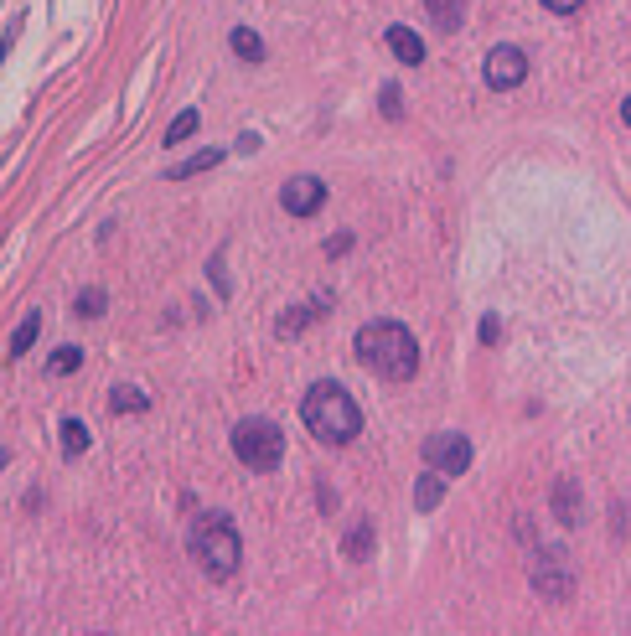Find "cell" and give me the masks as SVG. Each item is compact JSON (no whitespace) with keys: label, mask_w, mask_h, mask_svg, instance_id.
<instances>
[{"label":"cell","mask_w":631,"mask_h":636,"mask_svg":"<svg viewBox=\"0 0 631 636\" xmlns=\"http://www.w3.org/2000/svg\"><path fill=\"white\" fill-rule=\"evenodd\" d=\"M544 6H549V11H559V16H569V11H580L585 0H544Z\"/></svg>","instance_id":"obj_24"},{"label":"cell","mask_w":631,"mask_h":636,"mask_svg":"<svg viewBox=\"0 0 631 636\" xmlns=\"http://www.w3.org/2000/svg\"><path fill=\"white\" fill-rule=\"evenodd\" d=\"M352 249V238L347 233H337V238H326V254H347Z\"/></svg>","instance_id":"obj_25"},{"label":"cell","mask_w":631,"mask_h":636,"mask_svg":"<svg viewBox=\"0 0 631 636\" xmlns=\"http://www.w3.org/2000/svg\"><path fill=\"white\" fill-rule=\"evenodd\" d=\"M621 119H626V125H631V99H626V104H621Z\"/></svg>","instance_id":"obj_27"},{"label":"cell","mask_w":631,"mask_h":636,"mask_svg":"<svg viewBox=\"0 0 631 636\" xmlns=\"http://www.w3.org/2000/svg\"><path fill=\"white\" fill-rule=\"evenodd\" d=\"M497 337H502V326H497V316H487L482 321V342H497Z\"/></svg>","instance_id":"obj_26"},{"label":"cell","mask_w":631,"mask_h":636,"mask_svg":"<svg viewBox=\"0 0 631 636\" xmlns=\"http://www.w3.org/2000/svg\"><path fill=\"white\" fill-rule=\"evenodd\" d=\"M63 450L68 456H83L88 450V424L83 419H63Z\"/></svg>","instance_id":"obj_19"},{"label":"cell","mask_w":631,"mask_h":636,"mask_svg":"<svg viewBox=\"0 0 631 636\" xmlns=\"http://www.w3.org/2000/svg\"><path fill=\"white\" fill-rule=\"evenodd\" d=\"M37 331H42V311H32L21 326H16V337H11V357H21V352H32V342H37Z\"/></svg>","instance_id":"obj_18"},{"label":"cell","mask_w":631,"mask_h":636,"mask_svg":"<svg viewBox=\"0 0 631 636\" xmlns=\"http://www.w3.org/2000/svg\"><path fill=\"white\" fill-rule=\"evenodd\" d=\"M197 125H202V114L197 109H182L171 119V130H166V145H182V140H192L197 135Z\"/></svg>","instance_id":"obj_17"},{"label":"cell","mask_w":631,"mask_h":636,"mask_svg":"<svg viewBox=\"0 0 631 636\" xmlns=\"http://www.w3.org/2000/svg\"><path fill=\"white\" fill-rule=\"evenodd\" d=\"M342 554H347V559H368V554H373V523H357V528L347 533V543H342Z\"/></svg>","instance_id":"obj_16"},{"label":"cell","mask_w":631,"mask_h":636,"mask_svg":"<svg viewBox=\"0 0 631 636\" xmlns=\"http://www.w3.org/2000/svg\"><path fill=\"white\" fill-rule=\"evenodd\" d=\"M425 466H435L440 476H461L471 466V440L466 435H430L425 440Z\"/></svg>","instance_id":"obj_6"},{"label":"cell","mask_w":631,"mask_h":636,"mask_svg":"<svg viewBox=\"0 0 631 636\" xmlns=\"http://www.w3.org/2000/svg\"><path fill=\"white\" fill-rule=\"evenodd\" d=\"M321 202H326V187L316 176H295L280 192V207L290 212V218H311V212H321Z\"/></svg>","instance_id":"obj_8"},{"label":"cell","mask_w":631,"mask_h":636,"mask_svg":"<svg viewBox=\"0 0 631 636\" xmlns=\"http://www.w3.org/2000/svg\"><path fill=\"white\" fill-rule=\"evenodd\" d=\"M233 456L249 471H275L285 461V435L275 419H238L233 424Z\"/></svg>","instance_id":"obj_4"},{"label":"cell","mask_w":631,"mask_h":636,"mask_svg":"<svg viewBox=\"0 0 631 636\" xmlns=\"http://www.w3.org/2000/svg\"><path fill=\"white\" fill-rule=\"evenodd\" d=\"M482 73H487V88L507 94V88H518V83L528 78V52L502 42V47H492V52H487V68H482Z\"/></svg>","instance_id":"obj_5"},{"label":"cell","mask_w":631,"mask_h":636,"mask_svg":"<svg viewBox=\"0 0 631 636\" xmlns=\"http://www.w3.org/2000/svg\"><path fill=\"white\" fill-rule=\"evenodd\" d=\"M218 161H223V150H197L192 161H176V166H171V181H187V176H197V171H213Z\"/></svg>","instance_id":"obj_13"},{"label":"cell","mask_w":631,"mask_h":636,"mask_svg":"<svg viewBox=\"0 0 631 636\" xmlns=\"http://www.w3.org/2000/svg\"><path fill=\"white\" fill-rule=\"evenodd\" d=\"M311 316H321V311H316V306H295L290 316H280V326H275V331H280V337H295V331L306 326Z\"/></svg>","instance_id":"obj_22"},{"label":"cell","mask_w":631,"mask_h":636,"mask_svg":"<svg viewBox=\"0 0 631 636\" xmlns=\"http://www.w3.org/2000/svg\"><path fill=\"white\" fill-rule=\"evenodd\" d=\"M104 306H109V295H104L99 285H88V290L78 295V316H88V321H94V316H104Z\"/></svg>","instance_id":"obj_20"},{"label":"cell","mask_w":631,"mask_h":636,"mask_svg":"<svg viewBox=\"0 0 631 636\" xmlns=\"http://www.w3.org/2000/svg\"><path fill=\"white\" fill-rule=\"evenodd\" d=\"M388 52H394L399 63H425V42H419L409 26H394V32H388Z\"/></svg>","instance_id":"obj_11"},{"label":"cell","mask_w":631,"mask_h":636,"mask_svg":"<svg viewBox=\"0 0 631 636\" xmlns=\"http://www.w3.org/2000/svg\"><path fill=\"white\" fill-rule=\"evenodd\" d=\"M192 559L202 564L207 580H233L238 574V559H244V538H238L228 512H207V518L192 523Z\"/></svg>","instance_id":"obj_3"},{"label":"cell","mask_w":631,"mask_h":636,"mask_svg":"<svg viewBox=\"0 0 631 636\" xmlns=\"http://www.w3.org/2000/svg\"><path fill=\"white\" fill-rule=\"evenodd\" d=\"M533 590L544 600H569V595H575V574H569L564 554H544L533 564Z\"/></svg>","instance_id":"obj_7"},{"label":"cell","mask_w":631,"mask_h":636,"mask_svg":"<svg viewBox=\"0 0 631 636\" xmlns=\"http://www.w3.org/2000/svg\"><path fill=\"white\" fill-rule=\"evenodd\" d=\"M78 362H83V352H78V347H57L47 368H52L57 378H68V373H78Z\"/></svg>","instance_id":"obj_21"},{"label":"cell","mask_w":631,"mask_h":636,"mask_svg":"<svg viewBox=\"0 0 631 636\" xmlns=\"http://www.w3.org/2000/svg\"><path fill=\"white\" fill-rule=\"evenodd\" d=\"M383 114H388V119H399V114H404V94H399L394 83L383 88Z\"/></svg>","instance_id":"obj_23"},{"label":"cell","mask_w":631,"mask_h":636,"mask_svg":"<svg viewBox=\"0 0 631 636\" xmlns=\"http://www.w3.org/2000/svg\"><path fill=\"white\" fill-rule=\"evenodd\" d=\"M300 419L321 445H352L363 435V409L352 404V393L342 383H311L300 399Z\"/></svg>","instance_id":"obj_2"},{"label":"cell","mask_w":631,"mask_h":636,"mask_svg":"<svg viewBox=\"0 0 631 636\" xmlns=\"http://www.w3.org/2000/svg\"><path fill=\"white\" fill-rule=\"evenodd\" d=\"M549 502H554V518H559L564 528H575V523H580V487H575L569 476L554 481V497H549Z\"/></svg>","instance_id":"obj_9"},{"label":"cell","mask_w":631,"mask_h":636,"mask_svg":"<svg viewBox=\"0 0 631 636\" xmlns=\"http://www.w3.org/2000/svg\"><path fill=\"white\" fill-rule=\"evenodd\" d=\"M228 47L238 52V57H244V63H259V57H264V42L249 32V26H233V37H228Z\"/></svg>","instance_id":"obj_14"},{"label":"cell","mask_w":631,"mask_h":636,"mask_svg":"<svg viewBox=\"0 0 631 636\" xmlns=\"http://www.w3.org/2000/svg\"><path fill=\"white\" fill-rule=\"evenodd\" d=\"M352 352H357L363 368H373L388 383H404V378L419 373V342H414V331L399 326V321H368V326H357Z\"/></svg>","instance_id":"obj_1"},{"label":"cell","mask_w":631,"mask_h":636,"mask_svg":"<svg viewBox=\"0 0 631 636\" xmlns=\"http://www.w3.org/2000/svg\"><path fill=\"white\" fill-rule=\"evenodd\" d=\"M6 461H11V456H6V450H0V471H6Z\"/></svg>","instance_id":"obj_28"},{"label":"cell","mask_w":631,"mask_h":636,"mask_svg":"<svg viewBox=\"0 0 631 636\" xmlns=\"http://www.w3.org/2000/svg\"><path fill=\"white\" fill-rule=\"evenodd\" d=\"M440 502H445V476H440V471L430 466L425 476L414 481V507H419V512H435Z\"/></svg>","instance_id":"obj_10"},{"label":"cell","mask_w":631,"mask_h":636,"mask_svg":"<svg viewBox=\"0 0 631 636\" xmlns=\"http://www.w3.org/2000/svg\"><path fill=\"white\" fill-rule=\"evenodd\" d=\"M430 21L440 26V32H456V26L466 21V0H425Z\"/></svg>","instance_id":"obj_12"},{"label":"cell","mask_w":631,"mask_h":636,"mask_svg":"<svg viewBox=\"0 0 631 636\" xmlns=\"http://www.w3.org/2000/svg\"><path fill=\"white\" fill-rule=\"evenodd\" d=\"M109 409H114V414H145L150 399H145L140 388H114V393H109Z\"/></svg>","instance_id":"obj_15"}]
</instances>
